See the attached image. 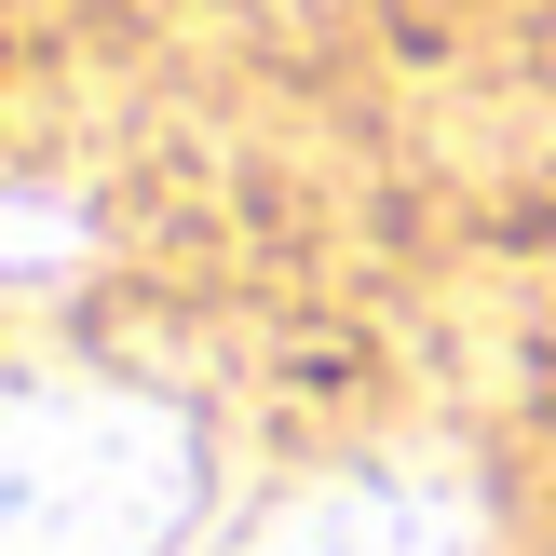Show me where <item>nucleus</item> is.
<instances>
[{
	"mask_svg": "<svg viewBox=\"0 0 556 556\" xmlns=\"http://www.w3.org/2000/svg\"><path fill=\"white\" fill-rule=\"evenodd\" d=\"M204 448L136 380H0V556H163Z\"/></svg>",
	"mask_w": 556,
	"mask_h": 556,
	"instance_id": "obj_1",
	"label": "nucleus"
},
{
	"mask_svg": "<svg viewBox=\"0 0 556 556\" xmlns=\"http://www.w3.org/2000/svg\"><path fill=\"white\" fill-rule=\"evenodd\" d=\"M258 556H476V516H462V489L421 476V462H353V476L299 489L258 530Z\"/></svg>",
	"mask_w": 556,
	"mask_h": 556,
	"instance_id": "obj_2",
	"label": "nucleus"
}]
</instances>
